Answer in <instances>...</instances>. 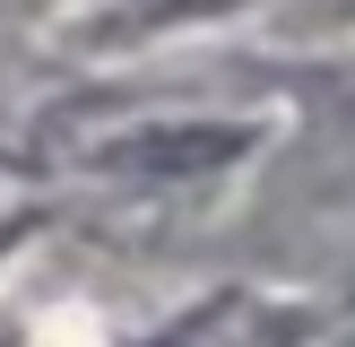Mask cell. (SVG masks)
Listing matches in <instances>:
<instances>
[{
  "instance_id": "5",
  "label": "cell",
  "mask_w": 355,
  "mask_h": 347,
  "mask_svg": "<svg viewBox=\"0 0 355 347\" xmlns=\"http://www.w3.org/2000/svg\"><path fill=\"white\" fill-rule=\"evenodd\" d=\"M338 347H355V330H347V339H338Z\"/></svg>"
},
{
  "instance_id": "6",
  "label": "cell",
  "mask_w": 355,
  "mask_h": 347,
  "mask_svg": "<svg viewBox=\"0 0 355 347\" xmlns=\"http://www.w3.org/2000/svg\"><path fill=\"white\" fill-rule=\"evenodd\" d=\"M0 243H9V226H0Z\"/></svg>"
},
{
  "instance_id": "2",
  "label": "cell",
  "mask_w": 355,
  "mask_h": 347,
  "mask_svg": "<svg viewBox=\"0 0 355 347\" xmlns=\"http://www.w3.org/2000/svg\"><path fill=\"white\" fill-rule=\"evenodd\" d=\"M234 0H130L121 9V35H148V26H182V17H217Z\"/></svg>"
},
{
  "instance_id": "3",
  "label": "cell",
  "mask_w": 355,
  "mask_h": 347,
  "mask_svg": "<svg viewBox=\"0 0 355 347\" xmlns=\"http://www.w3.org/2000/svg\"><path fill=\"white\" fill-rule=\"evenodd\" d=\"M312 113H321L338 139H355V69H329V78L312 87Z\"/></svg>"
},
{
  "instance_id": "4",
  "label": "cell",
  "mask_w": 355,
  "mask_h": 347,
  "mask_svg": "<svg viewBox=\"0 0 355 347\" xmlns=\"http://www.w3.org/2000/svg\"><path fill=\"white\" fill-rule=\"evenodd\" d=\"M304 17H312V26H355V0H312Z\"/></svg>"
},
{
  "instance_id": "1",
  "label": "cell",
  "mask_w": 355,
  "mask_h": 347,
  "mask_svg": "<svg viewBox=\"0 0 355 347\" xmlns=\"http://www.w3.org/2000/svg\"><path fill=\"white\" fill-rule=\"evenodd\" d=\"M243 148H252V130H234V121H191V130L113 139V165H130V174H200V165H225Z\"/></svg>"
}]
</instances>
